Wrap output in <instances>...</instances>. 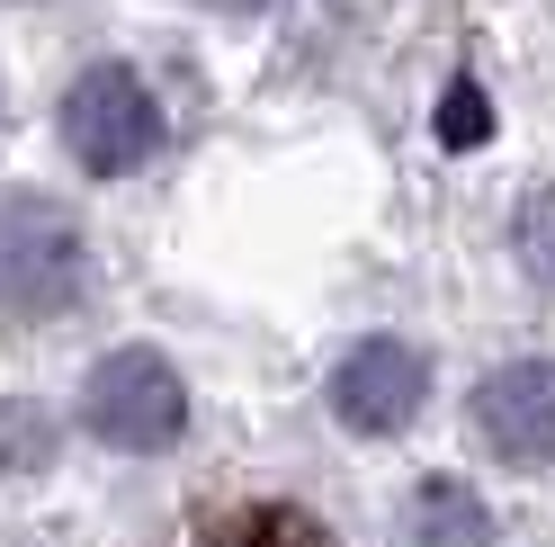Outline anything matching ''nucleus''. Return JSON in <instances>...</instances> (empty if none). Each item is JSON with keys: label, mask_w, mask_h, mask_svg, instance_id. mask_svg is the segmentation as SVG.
I'll use <instances>...</instances> for the list:
<instances>
[{"label": "nucleus", "mask_w": 555, "mask_h": 547, "mask_svg": "<svg viewBox=\"0 0 555 547\" xmlns=\"http://www.w3.org/2000/svg\"><path fill=\"white\" fill-rule=\"evenodd\" d=\"M90 288L81 225L54 198H0V323H54Z\"/></svg>", "instance_id": "obj_1"}, {"label": "nucleus", "mask_w": 555, "mask_h": 547, "mask_svg": "<svg viewBox=\"0 0 555 547\" xmlns=\"http://www.w3.org/2000/svg\"><path fill=\"white\" fill-rule=\"evenodd\" d=\"M81 422L108 440V449H134L153 458L189 431V395H180V368L162 351H108L81 386Z\"/></svg>", "instance_id": "obj_2"}, {"label": "nucleus", "mask_w": 555, "mask_h": 547, "mask_svg": "<svg viewBox=\"0 0 555 547\" xmlns=\"http://www.w3.org/2000/svg\"><path fill=\"white\" fill-rule=\"evenodd\" d=\"M63 144H73L81 170H99V180H117V170H144L162 153V109L153 90L126 73V63H99V73H81L73 90H63Z\"/></svg>", "instance_id": "obj_3"}, {"label": "nucleus", "mask_w": 555, "mask_h": 547, "mask_svg": "<svg viewBox=\"0 0 555 547\" xmlns=\"http://www.w3.org/2000/svg\"><path fill=\"white\" fill-rule=\"evenodd\" d=\"M475 431L483 449L511 467H546L555 458V359H511L475 386Z\"/></svg>", "instance_id": "obj_4"}, {"label": "nucleus", "mask_w": 555, "mask_h": 547, "mask_svg": "<svg viewBox=\"0 0 555 547\" xmlns=\"http://www.w3.org/2000/svg\"><path fill=\"white\" fill-rule=\"evenodd\" d=\"M430 395V359L412 341H359L350 359L332 368V414L350 431H403Z\"/></svg>", "instance_id": "obj_5"}, {"label": "nucleus", "mask_w": 555, "mask_h": 547, "mask_svg": "<svg viewBox=\"0 0 555 547\" xmlns=\"http://www.w3.org/2000/svg\"><path fill=\"white\" fill-rule=\"evenodd\" d=\"M483 538H493V521H483V503L457 475H430V485L403 503V547H483Z\"/></svg>", "instance_id": "obj_6"}, {"label": "nucleus", "mask_w": 555, "mask_h": 547, "mask_svg": "<svg viewBox=\"0 0 555 547\" xmlns=\"http://www.w3.org/2000/svg\"><path fill=\"white\" fill-rule=\"evenodd\" d=\"M197 547H340V538L296 503H233L197 530Z\"/></svg>", "instance_id": "obj_7"}, {"label": "nucleus", "mask_w": 555, "mask_h": 547, "mask_svg": "<svg viewBox=\"0 0 555 547\" xmlns=\"http://www.w3.org/2000/svg\"><path fill=\"white\" fill-rule=\"evenodd\" d=\"M519 260L538 269V288H555V189H529L519 207Z\"/></svg>", "instance_id": "obj_8"}, {"label": "nucleus", "mask_w": 555, "mask_h": 547, "mask_svg": "<svg viewBox=\"0 0 555 547\" xmlns=\"http://www.w3.org/2000/svg\"><path fill=\"white\" fill-rule=\"evenodd\" d=\"M27 458H46V414L0 404V467H27Z\"/></svg>", "instance_id": "obj_9"}, {"label": "nucleus", "mask_w": 555, "mask_h": 547, "mask_svg": "<svg viewBox=\"0 0 555 547\" xmlns=\"http://www.w3.org/2000/svg\"><path fill=\"white\" fill-rule=\"evenodd\" d=\"M483 126H493V109H483V90H475V81H457V90L439 99V135H448V144H475Z\"/></svg>", "instance_id": "obj_10"}]
</instances>
